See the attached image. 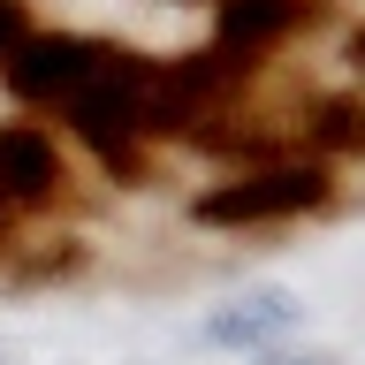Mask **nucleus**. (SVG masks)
Instances as JSON below:
<instances>
[{
  "label": "nucleus",
  "mask_w": 365,
  "mask_h": 365,
  "mask_svg": "<svg viewBox=\"0 0 365 365\" xmlns=\"http://www.w3.org/2000/svg\"><path fill=\"white\" fill-rule=\"evenodd\" d=\"M327 205V175L289 160V168H259V175H236L221 190H205L198 198V221L213 228H251V221H297V213H312Z\"/></svg>",
  "instance_id": "f257e3e1"
},
{
  "label": "nucleus",
  "mask_w": 365,
  "mask_h": 365,
  "mask_svg": "<svg viewBox=\"0 0 365 365\" xmlns=\"http://www.w3.org/2000/svg\"><path fill=\"white\" fill-rule=\"evenodd\" d=\"M107 61H114V46H99V38H23L0 68H8V91H16V99H31V107H68Z\"/></svg>",
  "instance_id": "f03ea898"
},
{
  "label": "nucleus",
  "mask_w": 365,
  "mask_h": 365,
  "mask_svg": "<svg viewBox=\"0 0 365 365\" xmlns=\"http://www.w3.org/2000/svg\"><path fill=\"white\" fill-rule=\"evenodd\" d=\"M53 145H46L38 130H23V122H8L0 130V221L8 213H23V205H38L46 190H53Z\"/></svg>",
  "instance_id": "7ed1b4c3"
},
{
  "label": "nucleus",
  "mask_w": 365,
  "mask_h": 365,
  "mask_svg": "<svg viewBox=\"0 0 365 365\" xmlns=\"http://www.w3.org/2000/svg\"><path fill=\"white\" fill-rule=\"evenodd\" d=\"M312 16L304 0H221V53H236V61H251L259 46L289 38L297 23Z\"/></svg>",
  "instance_id": "20e7f679"
},
{
  "label": "nucleus",
  "mask_w": 365,
  "mask_h": 365,
  "mask_svg": "<svg viewBox=\"0 0 365 365\" xmlns=\"http://www.w3.org/2000/svg\"><path fill=\"white\" fill-rule=\"evenodd\" d=\"M312 137L327 153H365V99H335V107L312 122Z\"/></svg>",
  "instance_id": "39448f33"
},
{
  "label": "nucleus",
  "mask_w": 365,
  "mask_h": 365,
  "mask_svg": "<svg viewBox=\"0 0 365 365\" xmlns=\"http://www.w3.org/2000/svg\"><path fill=\"white\" fill-rule=\"evenodd\" d=\"M23 38H31V8H23V0H0V61H8Z\"/></svg>",
  "instance_id": "423d86ee"
},
{
  "label": "nucleus",
  "mask_w": 365,
  "mask_h": 365,
  "mask_svg": "<svg viewBox=\"0 0 365 365\" xmlns=\"http://www.w3.org/2000/svg\"><path fill=\"white\" fill-rule=\"evenodd\" d=\"M350 61H365V31H358V38H350Z\"/></svg>",
  "instance_id": "0eeeda50"
}]
</instances>
